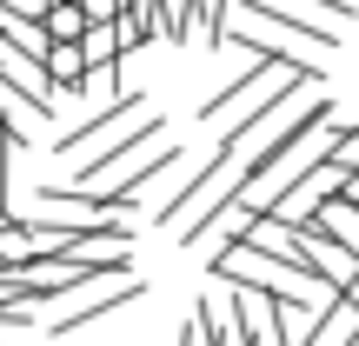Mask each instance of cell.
I'll list each match as a JSON object with an SVG mask.
<instances>
[{"label":"cell","mask_w":359,"mask_h":346,"mask_svg":"<svg viewBox=\"0 0 359 346\" xmlns=\"http://www.w3.org/2000/svg\"><path fill=\"white\" fill-rule=\"evenodd\" d=\"M74 7H80V20H87V27H107L120 13V0H74Z\"/></svg>","instance_id":"8fae6325"},{"label":"cell","mask_w":359,"mask_h":346,"mask_svg":"<svg viewBox=\"0 0 359 346\" xmlns=\"http://www.w3.org/2000/svg\"><path fill=\"white\" fill-rule=\"evenodd\" d=\"M0 346H7V340H0Z\"/></svg>","instance_id":"5bb4252c"},{"label":"cell","mask_w":359,"mask_h":346,"mask_svg":"<svg viewBox=\"0 0 359 346\" xmlns=\"http://www.w3.org/2000/svg\"><path fill=\"white\" fill-rule=\"evenodd\" d=\"M127 300H147V280H133V273H100V280H87L74 293V307H67V313H53V320H47V333L53 340L87 333V326H100L107 313H120Z\"/></svg>","instance_id":"7a4b0ae2"},{"label":"cell","mask_w":359,"mask_h":346,"mask_svg":"<svg viewBox=\"0 0 359 346\" xmlns=\"http://www.w3.org/2000/svg\"><path fill=\"white\" fill-rule=\"evenodd\" d=\"M154 140H167V114H140V120H133V127L120 133V140L107 147L100 160H93V167H80L74 180H53V187H60V193H80V200H93V206H100V193H114V187H120V173H127V167H140Z\"/></svg>","instance_id":"6da1fadb"},{"label":"cell","mask_w":359,"mask_h":346,"mask_svg":"<svg viewBox=\"0 0 359 346\" xmlns=\"http://www.w3.org/2000/svg\"><path fill=\"white\" fill-rule=\"evenodd\" d=\"M286 7H313V13H320L326 27H339V20H353V7H346V0H286Z\"/></svg>","instance_id":"30bf717a"},{"label":"cell","mask_w":359,"mask_h":346,"mask_svg":"<svg viewBox=\"0 0 359 346\" xmlns=\"http://www.w3.org/2000/svg\"><path fill=\"white\" fill-rule=\"evenodd\" d=\"M107 27H114V47H120V60H127V53H140L147 40H154V13H147V7H120Z\"/></svg>","instance_id":"5b68a950"},{"label":"cell","mask_w":359,"mask_h":346,"mask_svg":"<svg viewBox=\"0 0 359 346\" xmlns=\"http://www.w3.org/2000/svg\"><path fill=\"white\" fill-rule=\"evenodd\" d=\"M40 34H47V40H80L87 20H80L74 0H47V7H40Z\"/></svg>","instance_id":"52a82bcc"},{"label":"cell","mask_w":359,"mask_h":346,"mask_svg":"<svg viewBox=\"0 0 359 346\" xmlns=\"http://www.w3.org/2000/svg\"><path fill=\"white\" fill-rule=\"evenodd\" d=\"M226 13H233V0H193V34L219 40L226 34Z\"/></svg>","instance_id":"9c48e42d"},{"label":"cell","mask_w":359,"mask_h":346,"mask_svg":"<svg viewBox=\"0 0 359 346\" xmlns=\"http://www.w3.org/2000/svg\"><path fill=\"white\" fill-rule=\"evenodd\" d=\"M7 220H13V213H7V206H0V233H7Z\"/></svg>","instance_id":"4fadbf2b"},{"label":"cell","mask_w":359,"mask_h":346,"mask_svg":"<svg viewBox=\"0 0 359 346\" xmlns=\"http://www.w3.org/2000/svg\"><path fill=\"white\" fill-rule=\"evenodd\" d=\"M333 193H339V200H353V206H359V167H353V173H339V187H333Z\"/></svg>","instance_id":"7c38bea8"},{"label":"cell","mask_w":359,"mask_h":346,"mask_svg":"<svg viewBox=\"0 0 359 346\" xmlns=\"http://www.w3.org/2000/svg\"><path fill=\"white\" fill-rule=\"evenodd\" d=\"M286 74H320V67H306L299 53H253V67H240V80H233V87H219L213 100L200 107V120H206V127H219L226 114H240L246 100H259V93H266L273 80H286Z\"/></svg>","instance_id":"3957f363"},{"label":"cell","mask_w":359,"mask_h":346,"mask_svg":"<svg viewBox=\"0 0 359 346\" xmlns=\"http://www.w3.org/2000/svg\"><path fill=\"white\" fill-rule=\"evenodd\" d=\"M240 13H246V27H280V34H293V40H306V47H339V27H326V20H313V13H293L286 0H240Z\"/></svg>","instance_id":"277c9868"},{"label":"cell","mask_w":359,"mask_h":346,"mask_svg":"<svg viewBox=\"0 0 359 346\" xmlns=\"http://www.w3.org/2000/svg\"><path fill=\"white\" fill-rule=\"evenodd\" d=\"M34 120H53V114H47V107H34V100H20V93H13L7 80H0V127L27 140V133H34Z\"/></svg>","instance_id":"8992f818"},{"label":"cell","mask_w":359,"mask_h":346,"mask_svg":"<svg viewBox=\"0 0 359 346\" xmlns=\"http://www.w3.org/2000/svg\"><path fill=\"white\" fill-rule=\"evenodd\" d=\"M147 13H154V34H167V40L193 34V0H147Z\"/></svg>","instance_id":"ba28073f"}]
</instances>
